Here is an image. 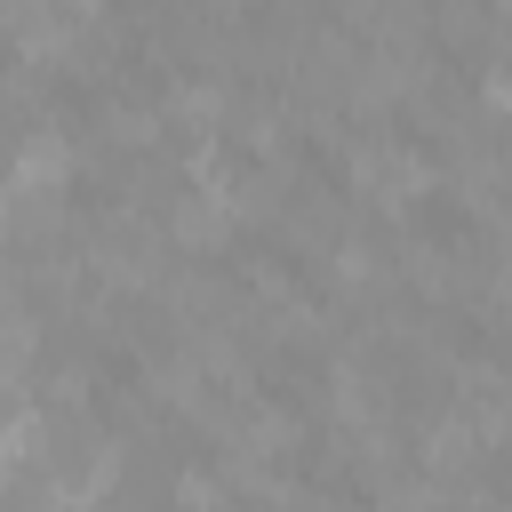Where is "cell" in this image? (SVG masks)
<instances>
[{"instance_id":"277c9868","label":"cell","mask_w":512,"mask_h":512,"mask_svg":"<svg viewBox=\"0 0 512 512\" xmlns=\"http://www.w3.org/2000/svg\"><path fill=\"white\" fill-rule=\"evenodd\" d=\"M424 80V64H416V40H392V48H368L360 64H352V104L360 112H376V104H392L400 88H416Z\"/></svg>"},{"instance_id":"9c48e42d","label":"cell","mask_w":512,"mask_h":512,"mask_svg":"<svg viewBox=\"0 0 512 512\" xmlns=\"http://www.w3.org/2000/svg\"><path fill=\"white\" fill-rule=\"evenodd\" d=\"M32 352H40V320L24 312V320H8V328H0V392H24Z\"/></svg>"},{"instance_id":"7c38bea8","label":"cell","mask_w":512,"mask_h":512,"mask_svg":"<svg viewBox=\"0 0 512 512\" xmlns=\"http://www.w3.org/2000/svg\"><path fill=\"white\" fill-rule=\"evenodd\" d=\"M240 136L272 152V144H280V112H272V104H248V112H240Z\"/></svg>"},{"instance_id":"3957f363","label":"cell","mask_w":512,"mask_h":512,"mask_svg":"<svg viewBox=\"0 0 512 512\" xmlns=\"http://www.w3.org/2000/svg\"><path fill=\"white\" fill-rule=\"evenodd\" d=\"M352 176H360V192L384 200V208H408L416 192H432V160H424L416 144H360V152H352Z\"/></svg>"},{"instance_id":"8fae6325","label":"cell","mask_w":512,"mask_h":512,"mask_svg":"<svg viewBox=\"0 0 512 512\" xmlns=\"http://www.w3.org/2000/svg\"><path fill=\"white\" fill-rule=\"evenodd\" d=\"M176 504H184V512H216V504H224V480L184 464V472H176Z\"/></svg>"},{"instance_id":"7a4b0ae2","label":"cell","mask_w":512,"mask_h":512,"mask_svg":"<svg viewBox=\"0 0 512 512\" xmlns=\"http://www.w3.org/2000/svg\"><path fill=\"white\" fill-rule=\"evenodd\" d=\"M296 448V416L280 408V400H248L240 416H232V480H256V488H272V456H288Z\"/></svg>"},{"instance_id":"5b68a950","label":"cell","mask_w":512,"mask_h":512,"mask_svg":"<svg viewBox=\"0 0 512 512\" xmlns=\"http://www.w3.org/2000/svg\"><path fill=\"white\" fill-rule=\"evenodd\" d=\"M144 384H152V400H168V408H208V368H200V352L184 344V352H168V360H152L144 368Z\"/></svg>"},{"instance_id":"4fadbf2b","label":"cell","mask_w":512,"mask_h":512,"mask_svg":"<svg viewBox=\"0 0 512 512\" xmlns=\"http://www.w3.org/2000/svg\"><path fill=\"white\" fill-rule=\"evenodd\" d=\"M376 272V248L368 240H336V280H368Z\"/></svg>"},{"instance_id":"9a60e30c","label":"cell","mask_w":512,"mask_h":512,"mask_svg":"<svg viewBox=\"0 0 512 512\" xmlns=\"http://www.w3.org/2000/svg\"><path fill=\"white\" fill-rule=\"evenodd\" d=\"M0 224H8V192H0Z\"/></svg>"},{"instance_id":"52a82bcc","label":"cell","mask_w":512,"mask_h":512,"mask_svg":"<svg viewBox=\"0 0 512 512\" xmlns=\"http://www.w3.org/2000/svg\"><path fill=\"white\" fill-rule=\"evenodd\" d=\"M40 448H48V416H40V408H8V416H0V480H8L16 464H40Z\"/></svg>"},{"instance_id":"6da1fadb","label":"cell","mask_w":512,"mask_h":512,"mask_svg":"<svg viewBox=\"0 0 512 512\" xmlns=\"http://www.w3.org/2000/svg\"><path fill=\"white\" fill-rule=\"evenodd\" d=\"M72 168H80L72 136H64L56 120H40V128H24V136H16V152H8V176H0V192H8V200H56V192L72 184Z\"/></svg>"},{"instance_id":"30bf717a","label":"cell","mask_w":512,"mask_h":512,"mask_svg":"<svg viewBox=\"0 0 512 512\" xmlns=\"http://www.w3.org/2000/svg\"><path fill=\"white\" fill-rule=\"evenodd\" d=\"M104 120H112V144H152V128H160L152 104H112Z\"/></svg>"},{"instance_id":"5bb4252c","label":"cell","mask_w":512,"mask_h":512,"mask_svg":"<svg viewBox=\"0 0 512 512\" xmlns=\"http://www.w3.org/2000/svg\"><path fill=\"white\" fill-rule=\"evenodd\" d=\"M8 320H24V304H16V288L0 280V328H8Z\"/></svg>"},{"instance_id":"8992f818","label":"cell","mask_w":512,"mask_h":512,"mask_svg":"<svg viewBox=\"0 0 512 512\" xmlns=\"http://www.w3.org/2000/svg\"><path fill=\"white\" fill-rule=\"evenodd\" d=\"M96 280L104 288H144L152 280V256H144V232H112V240H96Z\"/></svg>"},{"instance_id":"ba28073f","label":"cell","mask_w":512,"mask_h":512,"mask_svg":"<svg viewBox=\"0 0 512 512\" xmlns=\"http://www.w3.org/2000/svg\"><path fill=\"white\" fill-rule=\"evenodd\" d=\"M224 104H232V96H224V80H192V72H184V80H168V112H176V120H192V128H216V120H224Z\"/></svg>"}]
</instances>
